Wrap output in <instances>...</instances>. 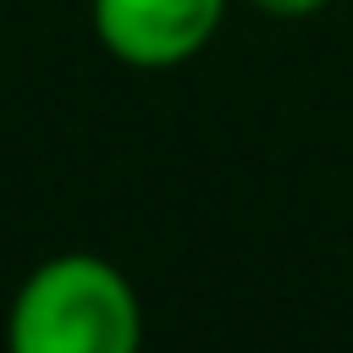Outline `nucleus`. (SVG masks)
I'll return each instance as SVG.
<instances>
[{
	"label": "nucleus",
	"mask_w": 353,
	"mask_h": 353,
	"mask_svg": "<svg viewBox=\"0 0 353 353\" xmlns=\"http://www.w3.org/2000/svg\"><path fill=\"white\" fill-rule=\"evenodd\" d=\"M226 22V0H88L99 50L132 72H171L193 61Z\"/></svg>",
	"instance_id": "obj_2"
},
{
	"label": "nucleus",
	"mask_w": 353,
	"mask_h": 353,
	"mask_svg": "<svg viewBox=\"0 0 353 353\" xmlns=\"http://www.w3.org/2000/svg\"><path fill=\"white\" fill-rule=\"evenodd\" d=\"M143 303L105 254L39 259L6 309V353H138Z\"/></svg>",
	"instance_id": "obj_1"
},
{
	"label": "nucleus",
	"mask_w": 353,
	"mask_h": 353,
	"mask_svg": "<svg viewBox=\"0 0 353 353\" xmlns=\"http://www.w3.org/2000/svg\"><path fill=\"white\" fill-rule=\"evenodd\" d=\"M254 11H265V17H281V22H298V17H314V11H325L331 0H248Z\"/></svg>",
	"instance_id": "obj_3"
}]
</instances>
